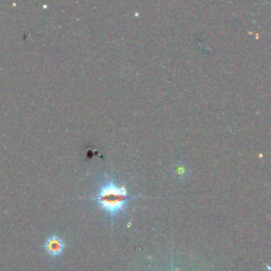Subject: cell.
I'll list each match as a JSON object with an SVG mask.
<instances>
[{"instance_id": "cell-1", "label": "cell", "mask_w": 271, "mask_h": 271, "mask_svg": "<svg viewBox=\"0 0 271 271\" xmlns=\"http://www.w3.org/2000/svg\"><path fill=\"white\" fill-rule=\"evenodd\" d=\"M132 199L124 186H119L116 181L108 179L99 187L93 200L98 202L101 210L110 217H114L125 210L128 201Z\"/></svg>"}, {"instance_id": "cell-3", "label": "cell", "mask_w": 271, "mask_h": 271, "mask_svg": "<svg viewBox=\"0 0 271 271\" xmlns=\"http://www.w3.org/2000/svg\"><path fill=\"white\" fill-rule=\"evenodd\" d=\"M174 171L178 177H185L186 175H188V168L186 167L185 164H181V163L177 164V166H176Z\"/></svg>"}, {"instance_id": "cell-2", "label": "cell", "mask_w": 271, "mask_h": 271, "mask_svg": "<svg viewBox=\"0 0 271 271\" xmlns=\"http://www.w3.org/2000/svg\"><path fill=\"white\" fill-rule=\"evenodd\" d=\"M44 247L47 253H48L50 256L55 257L63 253L65 249V243L59 236L53 234V235H50L49 237H47V240L45 241V244H44Z\"/></svg>"}]
</instances>
